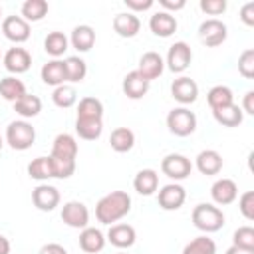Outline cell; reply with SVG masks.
<instances>
[{"instance_id": "1", "label": "cell", "mask_w": 254, "mask_h": 254, "mask_svg": "<svg viewBox=\"0 0 254 254\" xmlns=\"http://www.w3.org/2000/svg\"><path fill=\"white\" fill-rule=\"evenodd\" d=\"M131 210V196L125 190H111L109 194L101 196L95 204V218L101 224H115Z\"/></svg>"}, {"instance_id": "2", "label": "cell", "mask_w": 254, "mask_h": 254, "mask_svg": "<svg viewBox=\"0 0 254 254\" xmlns=\"http://www.w3.org/2000/svg\"><path fill=\"white\" fill-rule=\"evenodd\" d=\"M224 212L210 202H200L192 208V224L202 232H216L224 226Z\"/></svg>"}, {"instance_id": "3", "label": "cell", "mask_w": 254, "mask_h": 254, "mask_svg": "<svg viewBox=\"0 0 254 254\" xmlns=\"http://www.w3.org/2000/svg\"><path fill=\"white\" fill-rule=\"evenodd\" d=\"M34 141H36V129L26 119L12 121L6 127V143L14 151H26L34 145Z\"/></svg>"}, {"instance_id": "4", "label": "cell", "mask_w": 254, "mask_h": 254, "mask_svg": "<svg viewBox=\"0 0 254 254\" xmlns=\"http://www.w3.org/2000/svg\"><path fill=\"white\" fill-rule=\"evenodd\" d=\"M167 127L177 137H189L196 131V115L189 107H175L167 115Z\"/></svg>"}, {"instance_id": "5", "label": "cell", "mask_w": 254, "mask_h": 254, "mask_svg": "<svg viewBox=\"0 0 254 254\" xmlns=\"http://www.w3.org/2000/svg\"><path fill=\"white\" fill-rule=\"evenodd\" d=\"M228 36V28L222 20L218 18H208L198 26V38L206 48H216L220 46Z\"/></svg>"}, {"instance_id": "6", "label": "cell", "mask_w": 254, "mask_h": 254, "mask_svg": "<svg viewBox=\"0 0 254 254\" xmlns=\"http://www.w3.org/2000/svg\"><path fill=\"white\" fill-rule=\"evenodd\" d=\"M161 171L163 175H167L173 181H183L190 175L192 171V163L189 157L179 155V153H169L163 161H161Z\"/></svg>"}, {"instance_id": "7", "label": "cell", "mask_w": 254, "mask_h": 254, "mask_svg": "<svg viewBox=\"0 0 254 254\" xmlns=\"http://www.w3.org/2000/svg\"><path fill=\"white\" fill-rule=\"evenodd\" d=\"M192 62V50L187 42H175L169 52H167V60L165 65L173 71V73H183Z\"/></svg>"}, {"instance_id": "8", "label": "cell", "mask_w": 254, "mask_h": 254, "mask_svg": "<svg viewBox=\"0 0 254 254\" xmlns=\"http://www.w3.org/2000/svg\"><path fill=\"white\" fill-rule=\"evenodd\" d=\"M157 200L163 210H179L187 200V192L179 183H169V185L161 187Z\"/></svg>"}, {"instance_id": "9", "label": "cell", "mask_w": 254, "mask_h": 254, "mask_svg": "<svg viewBox=\"0 0 254 254\" xmlns=\"http://www.w3.org/2000/svg\"><path fill=\"white\" fill-rule=\"evenodd\" d=\"M62 220L71 228H85L89 224V210L79 200H69L62 206Z\"/></svg>"}, {"instance_id": "10", "label": "cell", "mask_w": 254, "mask_h": 254, "mask_svg": "<svg viewBox=\"0 0 254 254\" xmlns=\"http://www.w3.org/2000/svg\"><path fill=\"white\" fill-rule=\"evenodd\" d=\"M171 95L185 107V105H190L196 101L198 97V85L194 79L187 77V75H181L177 77L173 83H171Z\"/></svg>"}, {"instance_id": "11", "label": "cell", "mask_w": 254, "mask_h": 254, "mask_svg": "<svg viewBox=\"0 0 254 254\" xmlns=\"http://www.w3.org/2000/svg\"><path fill=\"white\" fill-rule=\"evenodd\" d=\"M32 202L38 210L42 212H52L58 204H60V190L52 185H38L34 190H32Z\"/></svg>"}, {"instance_id": "12", "label": "cell", "mask_w": 254, "mask_h": 254, "mask_svg": "<svg viewBox=\"0 0 254 254\" xmlns=\"http://www.w3.org/2000/svg\"><path fill=\"white\" fill-rule=\"evenodd\" d=\"M30 65H32V56L26 48L14 46L4 54V67L14 75L26 73L30 69Z\"/></svg>"}, {"instance_id": "13", "label": "cell", "mask_w": 254, "mask_h": 254, "mask_svg": "<svg viewBox=\"0 0 254 254\" xmlns=\"http://www.w3.org/2000/svg\"><path fill=\"white\" fill-rule=\"evenodd\" d=\"M4 36L14 44H24L30 38V24L22 16H6L2 20Z\"/></svg>"}, {"instance_id": "14", "label": "cell", "mask_w": 254, "mask_h": 254, "mask_svg": "<svg viewBox=\"0 0 254 254\" xmlns=\"http://www.w3.org/2000/svg\"><path fill=\"white\" fill-rule=\"evenodd\" d=\"M210 196H212L214 204H218V206L232 204V202L236 200V196H238V187H236V183H234L232 179L222 177V179H218V181L212 183V187H210Z\"/></svg>"}, {"instance_id": "15", "label": "cell", "mask_w": 254, "mask_h": 254, "mask_svg": "<svg viewBox=\"0 0 254 254\" xmlns=\"http://www.w3.org/2000/svg\"><path fill=\"white\" fill-rule=\"evenodd\" d=\"M163 69H165V60L161 58V54H157V52H145V54L141 56L137 71H139L149 83H151L153 79L161 77Z\"/></svg>"}, {"instance_id": "16", "label": "cell", "mask_w": 254, "mask_h": 254, "mask_svg": "<svg viewBox=\"0 0 254 254\" xmlns=\"http://www.w3.org/2000/svg\"><path fill=\"white\" fill-rule=\"evenodd\" d=\"M77 151H79V147H77L75 137L69 135V133H60V135H56V139L52 143L50 157H54V159H73L75 161Z\"/></svg>"}, {"instance_id": "17", "label": "cell", "mask_w": 254, "mask_h": 254, "mask_svg": "<svg viewBox=\"0 0 254 254\" xmlns=\"http://www.w3.org/2000/svg\"><path fill=\"white\" fill-rule=\"evenodd\" d=\"M105 240H109L117 248H131L135 244V240H137V232H135V228L131 224H125V222L111 224L109 230H107V238Z\"/></svg>"}, {"instance_id": "18", "label": "cell", "mask_w": 254, "mask_h": 254, "mask_svg": "<svg viewBox=\"0 0 254 254\" xmlns=\"http://www.w3.org/2000/svg\"><path fill=\"white\" fill-rule=\"evenodd\" d=\"M177 18L173 16V14H169V12H155L151 18H149V28H151V32L155 34V36H159V38H169V36H173L175 32H177Z\"/></svg>"}, {"instance_id": "19", "label": "cell", "mask_w": 254, "mask_h": 254, "mask_svg": "<svg viewBox=\"0 0 254 254\" xmlns=\"http://www.w3.org/2000/svg\"><path fill=\"white\" fill-rule=\"evenodd\" d=\"M141 30V20L133 12H121L113 18V32L121 38H135Z\"/></svg>"}, {"instance_id": "20", "label": "cell", "mask_w": 254, "mask_h": 254, "mask_svg": "<svg viewBox=\"0 0 254 254\" xmlns=\"http://www.w3.org/2000/svg\"><path fill=\"white\" fill-rule=\"evenodd\" d=\"M121 89H123V93H125L129 99H141V97H145L147 91H149V81L135 69V71H129V73L123 77Z\"/></svg>"}, {"instance_id": "21", "label": "cell", "mask_w": 254, "mask_h": 254, "mask_svg": "<svg viewBox=\"0 0 254 254\" xmlns=\"http://www.w3.org/2000/svg\"><path fill=\"white\" fill-rule=\"evenodd\" d=\"M105 246V234L95 226H85L79 232V248L87 254H97Z\"/></svg>"}, {"instance_id": "22", "label": "cell", "mask_w": 254, "mask_h": 254, "mask_svg": "<svg viewBox=\"0 0 254 254\" xmlns=\"http://www.w3.org/2000/svg\"><path fill=\"white\" fill-rule=\"evenodd\" d=\"M40 77L46 85H52V87H58V85H64L67 79H65V65H64V60H50L48 64L42 65L40 69Z\"/></svg>"}, {"instance_id": "23", "label": "cell", "mask_w": 254, "mask_h": 254, "mask_svg": "<svg viewBox=\"0 0 254 254\" xmlns=\"http://www.w3.org/2000/svg\"><path fill=\"white\" fill-rule=\"evenodd\" d=\"M196 169L202 175H218L222 171V155L214 149H204L196 155Z\"/></svg>"}, {"instance_id": "24", "label": "cell", "mask_w": 254, "mask_h": 254, "mask_svg": "<svg viewBox=\"0 0 254 254\" xmlns=\"http://www.w3.org/2000/svg\"><path fill=\"white\" fill-rule=\"evenodd\" d=\"M133 187L143 196L155 194V190L159 189V173L155 169H141L133 179Z\"/></svg>"}, {"instance_id": "25", "label": "cell", "mask_w": 254, "mask_h": 254, "mask_svg": "<svg viewBox=\"0 0 254 254\" xmlns=\"http://www.w3.org/2000/svg\"><path fill=\"white\" fill-rule=\"evenodd\" d=\"M69 44L77 50V52H89L95 44V30L87 24H79L73 28L71 36H69Z\"/></svg>"}, {"instance_id": "26", "label": "cell", "mask_w": 254, "mask_h": 254, "mask_svg": "<svg viewBox=\"0 0 254 254\" xmlns=\"http://www.w3.org/2000/svg\"><path fill=\"white\" fill-rule=\"evenodd\" d=\"M109 145L115 153H129L135 145V133L129 127H117L109 135Z\"/></svg>"}, {"instance_id": "27", "label": "cell", "mask_w": 254, "mask_h": 254, "mask_svg": "<svg viewBox=\"0 0 254 254\" xmlns=\"http://www.w3.org/2000/svg\"><path fill=\"white\" fill-rule=\"evenodd\" d=\"M28 91H26V85L22 79H18L16 75H6L0 79V95L6 99V101H12L16 103L20 97H24Z\"/></svg>"}, {"instance_id": "28", "label": "cell", "mask_w": 254, "mask_h": 254, "mask_svg": "<svg viewBox=\"0 0 254 254\" xmlns=\"http://www.w3.org/2000/svg\"><path fill=\"white\" fill-rule=\"evenodd\" d=\"M212 115H214L216 123H220L222 127H238L244 119V113L236 103H230L220 109H212Z\"/></svg>"}, {"instance_id": "29", "label": "cell", "mask_w": 254, "mask_h": 254, "mask_svg": "<svg viewBox=\"0 0 254 254\" xmlns=\"http://www.w3.org/2000/svg\"><path fill=\"white\" fill-rule=\"evenodd\" d=\"M67 46H69L67 36H65L64 32H58V30L50 32V34L46 36V40H44V50H46V54H50L54 60H58L60 56H64L65 50H67Z\"/></svg>"}, {"instance_id": "30", "label": "cell", "mask_w": 254, "mask_h": 254, "mask_svg": "<svg viewBox=\"0 0 254 254\" xmlns=\"http://www.w3.org/2000/svg\"><path fill=\"white\" fill-rule=\"evenodd\" d=\"M75 133L79 139L95 141L103 133V119H75Z\"/></svg>"}, {"instance_id": "31", "label": "cell", "mask_w": 254, "mask_h": 254, "mask_svg": "<svg viewBox=\"0 0 254 254\" xmlns=\"http://www.w3.org/2000/svg\"><path fill=\"white\" fill-rule=\"evenodd\" d=\"M14 111L24 117V119H32L36 117L40 111H42V99L38 95H32V93H26L24 97H20L16 103H14Z\"/></svg>"}, {"instance_id": "32", "label": "cell", "mask_w": 254, "mask_h": 254, "mask_svg": "<svg viewBox=\"0 0 254 254\" xmlns=\"http://www.w3.org/2000/svg\"><path fill=\"white\" fill-rule=\"evenodd\" d=\"M64 65H65V79L69 83H79L85 79L87 75V64L79 58V56H69L64 60Z\"/></svg>"}, {"instance_id": "33", "label": "cell", "mask_w": 254, "mask_h": 254, "mask_svg": "<svg viewBox=\"0 0 254 254\" xmlns=\"http://www.w3.org/2000/svg\"><path fill=\"white\" fill-rule=\"evenodd\" d=\"M77 119H103V103L97 97H81L77 105Z\"/></svg>"}, {"instance_id": "34", "label": "cell", "mask_w": 254, "mask_h": 254, "mask_svg": "<svg viewBox=\"0 0 254 254\" xmlns=\"http://www.w3.org/2000/svg\"><path fill=\"white\" fill-rule=\"evenodd\" d=\"M206 101H208L210 109H220V107H226V105L234 103V95H232V89L230 87H226V85H214V87L208 89Z\"/></svg>"}, {"instance_id": "35", "label": "cell", "mask_w": 254, "mask_h": 254, "mask_svg": "<svg viewBox=\"0 0 254 254\" xmlns=\"http://www.w3.org/2000/svg\"><path fill=\"white\" fill-rule=\"evenodd\" d=\"M28 175L36 181H48L54 179V169H52V159L48 157H36L28 165Z\"/></svg>"}, {"instance_id": "36", "label": "cell", "mask_w": 254, "mask_h": 254, "mask_svg": "<svg viewBox=\"0 0 254 254\" xmlns=\"http://www.w3.org/2000/svg\"><path fill=\"white\" fill-rule=\"evenodd\" d=\"M52 101L56 107H62V109H69L71 105H75L77 101V91L73 85L69 83H64V85H58L54 87V93H52Z\"/></svg>"}, {"instance_id": "37", "label": "cell", "mask_w": 254, "mask_h": 254, "mask_svg": "<svg viewBox=\"0 0 254 254\" xmlns=\"http://www.w3.org/2000/svg\"><path fill=\"white\" fill-rule=\"evenodd\" d=\"M22 18L30 24V22H40L44 20V16L48 14V2L46 0H26L22 4Z\"/></svg>"}, {"instance_id": "38", "label": "cell", "mask_w": 254, "mask_h": 254, "mask_svg": "<svg viewBox=\"0 0 254 254\" xmlns=\"http://www.w3.org/2000/svg\"><path fill=\"white\" fill-rule=\"evenodd\" d=\"M183 254H216V244L212 238L202 234V236H196L190 242H187L183 248Z\"/></svg>"}, {"instance_id": "39", "label": "cell", "mask_w": 254, "mask_h": 254, "mask_svg": "<svg viewBox=\"0 0 254 254\" xmlns=\"http://www.w3.org/2000/svg\"><path fill=\"white\" fill-rule=\"evenodd\" d=\"M232 244L238 248L254 250V228L252 226H238L232 234Z\"/></svg>"}, {"instance_id": "40", "label": "cell", "mask_w": 254, "mask_h": 254, "mask_svg": "<svg viewBox=\"0 0 254 254\" xmlns=\"http://www.w3.org/2000/svg\"><path fill=\"white\" fill-rule=\"evenodd\" d=\"M52 159V169H54V179H69L75 173V161L73 159Z\"/></svg>"}, {"instance_id": "41", "label": "cell", "mask_w": 254, "mask_h": 254, "mask_svg": "<svg viewBox=\"0 0 254 254\" xmlns=\"http://www.w3.org/2000/svg\"><path fill=\"white\" fill-rule=\"evenodd\" d=\"M238 73L246 79L254 77V50L248 48L238 56Z\"/></svg>"}, {"instance_id": "42", "label": "cell", "mask_w": 254, "mask_h": 254, "mask_svg": "<svg viewBox=\"0 0 254 254\" xmlns=\"http://www.w3.org/2000/svg\"><path fill=\"white\" fill-rule=\"evenodd\" d=\"M238 210L246 220H254V190H246L238 198Z\"/></svg>"}, {"instance_id": "43", "label": "cell", "mask_w": 254, "mask_h": 254, "mask_svg": "<svg viewBox=\"0 0 254 254\" xmlns=\"http://www.w3.org/2000/svg\"><path fill=\"white\" fill-rule=\"evenodd\" d=\"M200 10L208 16H220L226 12V0H200Z\"/></svg>"}, {"instance_id": "44", "label": "cell", "mask_w": 254, "mask_h": 254, "mask_svg": "<svg viewBox=\"0 0 254 254\" xmlns=\"http://www.w3.org/2000/svg\"><path fill=\"white\" fill-rule=\"evenodd\" d=\"M125 2V6L135 14V12H145V10H149V8H153V0H123Z\"/></svg>"}, {"instance_id": "45", "label": "cell", "mask_w": 254, "mask_h": 254, "mask_svg": "<svg viewBox=\"0 0 254 254\" xmlns=\"http://www.w3.org/2000/svg\"><path fill=\"white\" fill-rule=\"evenodd\" d=\"M159 6H163V12H179L187 6L185 0H159Z\"/></svg>"}, {"instance_id": "46", "label": "cell", "mask_w": 254, "mask_h": 254, "mask_svg": "<svg viewBox=\"0 0 254 254\" xmlns=\"http://www.w3.org/2000/svg\"><path fill=\"white\" fill-rule=\"evenodd\" d=\"M240 20L246 26H254V2H248L240 8Z\"/></svg>"}, {"instance_id": "47", "label": "cell", "mask_w": 254, "mask_h": 254, "mask_svg": "<svg viewBox=\"0 0 254 254\" xmlns=\"http://www.w3.org/2000/svg\"><path fill=\"white\" fill-rule=\"evenodd\" d=\"M242 113H248V115H254V91H246L244 97H242Z\"/></svg>"}, {"instance_id": "48", "label": "cell", "mask_w": 254, "mask_h": 254, "mask_svg": "<svg viewBox=\"0 0 254 254\" xmlns=\"http://www.w3.org/2000/svg\"><path fill=\"white\" fill-rule=\"evenodd\" d=\"M38 254H67V250L62 244H58V242H48V244H44L40 248Z\"/></svg>"}, {"instance_id": "49", "label": "cell", "mask_w": 254, "mask_h": 254, "mask_svg": "<svg viewBox=\"0 0 254 254\" xmlns=\"http://www.w3.org/2000/svg\"><path fill=\"white\" fill-rule=\"evenodd\" d=\"M0 254H10V240L0 234Z\"/></svg>"}, {"instance_id": "50", "label": "cell", "mask_w": 254, "mask_h": 254, "mask_svg": "<svg viewBox=\"0 0 254 254\" xmlns=\"http://www.w3.org/2000/svg\"><path fill=\"white\" fill-rule=\"evenodd\" d=\"M224 254H254V250H246V248H238V246H234V244H232V246H230V248H228V250H226Z\"/></svg>"}, {"instance_id": "51", "label": "cell", "mask_w": 254, "mask_h": 254, "mask_svg": "<svg viewBox=\"0 0 254 254\" xmlns=\"http://www.w3.org/2000/svg\"><path fill=\"white\" fill-rule=\"evenodd\" d=\"M2 147H4V141H2V135H0V151H2Z\"/></svg>"}, {"instance_id": "52", "label": "cell", "mask_w": 254, "mask_h": 254, "mask_svg": "<svg viewBox=\"0 0 254 254\" xmlns=\"http://www.w3.org/2000/svg\"><path fill=\"white\" fill-rule=\"evenodd\" d=\"M0 18H2V6H0Z\"/></svg>"}, {"instance_id": "53", "label": "cell", "mask_w": 254, "mask_h": 254, "mask_svg": "<svg viewBox=\"0 0 254 254\" xmlns=\"http://www.w3.org/2000/svg\"><path fill=\"white\" fill-rule=\"evenodd\" d=\"M117 254H127V252H117Z\"/></svg>"}]
</instances>
